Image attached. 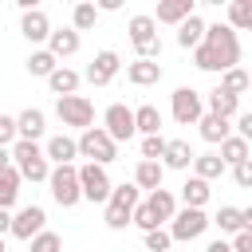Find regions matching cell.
I'll return each mask as SVG.
<instances>
[{"mask_svg":"<svg viewBox=\"0 0 252 252\" xmlns=\"http://www.w3.org/2000/svg\"><path fill=\"white\" fill-rule=\"evenodd\" d=\"M161 63H150V59H134L130 67H126V79L134 83V87H154V83H161Z\"/></svg>","mask_w":252,"mask_h":252,"instance_id":"22","label":"cell"},{"mask_svg":"<svg viewBox=\"0 0 252 252\" xmlns=\"http://www.w3.org/2000/svg\"><path fill=\"white\" fill-rule=\"evenodd\" d=\"M224 173V161L217 158V154H193V177H201V181H217Z\"/></svg>","mask_w":252,"mask_h":252,"instance_id":"31","label":"cell"},{"mask_svg":"<svg viewBox=\"0 0 252 252\" xmlns=\"http://www.w3.org/2000/svg\"><path fill=\"white\" fill-rule=\"evenodd\" d=\"M165 142H169V138H161V134H150V138H142V161H161V154H165Z\"/></svg>","mask_w":252,"mask_h":252,"instance_id":"39","label":"cell"},{"mask_svg":"<svg viewBox=\"0 0 252 252\" xmlns=\"http://www.w3.org/2000/svg\"><path fill=\"white\" fill-rule=\"evenodd\" d=\"M28 252H63V240H59V232H39V236H32L28 240Z\"/></svg>","mask_w":252,"mask_h":252,"instance_id":"38","label":"cell"},{"mask_svg":"<svg viewBox=\"0 0 252 252\" xmlns=\"http://www.w3.org/2000/svg\"><path fill=\"white\" fill-rule=\"evenodd\" d=\"M197 126H201V138L213 142V146H220V142L232 134V122H228V118H217V114H201Z\"/></svg>","mask_w":252,"mask_h":252,"instance_id":"28","label":"cell"},{"mask_svg":"<svg viewBox=\"0 0 252 252\" xmlns=\"http://www.w3.org/2000/svg\"><path fill=\"white\" fill-rule=\"evenodd\" d=\"M232 252H252V228H244V232H232V244H228Z\"/></svg>","mask_w":252,"mask_h":252,"instance_id":"43","label":"cell"},{"mask_svg":"<svg viewBox=\"0 0 252 252\" xmlns=\"http://www.w3.org/2000/svg\"><path fill=\"white\" fill-rule=\"evenodd\" d=\"M75 146H79V158H87L91 165H110L114 158H118V146L106 138V130L102 126H91V130H83L79 138H75Z\"/></svg>","mask_w":252,"mask_h":252,"instance_id":"3","label":"cell"},{"mask_svg":"<svg viewBox=\"0 0 252 252\" xmlns=\"http://www.w3.org/2000/svg\"><path fill=\"white\" fill-rule=\"evenodd\" d=\"M55 114L63 126H75V130H91L94 126V102L87 94H63L55 102Z\"/></svg>","mask_w":252,"mask_h":252,"instance_id":"6","label":"cell"},{"mask_svg":"<svg viewBox=\"0 0 252 252\" xmlns=\"http://www.w3.org/2000/svg\"><path fill=\"white\" fill-rule=\"evenodd\" d=\"M201 43H209V47L220 55L224 71H232V67L240 63V39H236V32H232L228 24H205V39H201Z\"/></svg>","mask_w":252,"mask_h":252,"instance_id":"5","label":"cell"},{"mask_svg":"<svg viewBox=\"0 0 252 252\" xmlns=\"http://www.w3.org/2000/svg\"><path fill=\"white\" fill-rule=\"evenodd\" d=\"M79 43H83V39H79V32H71V28H59V32L51 28V35H47V51H51L55 59L75 55V51H79Z\"/></svg>","mask_w":252,"mask_h":252,"instance_id":"21","label":"cell"},{"mask_svg":"<svg viewBox=\"0 0 252 252\" xmlns=\"http://www.w3.org/2000/svg\"><path fill=\"white\" fill-rule=\"evenodd\" d=\"M189 165H193V150H189V142L169 138V142H165V154H161V169H189Z\"/></svg>","mask_w":252,"mask_h":252,"instance_id":"23","label":"cell"},{"mask_svg":"<svg viewBox=\"0 0 252 252\" xmlns=\"http://www.w3.org/2000/svg\"><path fill=\"white\" fill-rule=\"evenodd\" d=\"M43 130H47V118H43L39 106H28V110L16 114V142H39Z\"/></svg>","mask_w":252,"mask_h":252,"instance_id":"14","label":"cell"},{"mask_svg":"<svg viewBox=\"0 0 252 252\" xmlns=\"http://www.w3.org/2000/svg\"><path fill=\"white\" fill-rule=\"evenodd\" d=\"M94 8H98V12H118V8H122V0H98Z\"/></svg>","mask_w":252,"mask_h":252,"instance_id":"45","label":"cell"},{"mask_svg":"<svg viewBox=\"0 0 252 252\" xmlns=\"http://www.w3.org/2000/svg\"><path fill=\"white\" fill-rule=\"evenodd\" d=\"M4 165H12V161H8V150H0V169H4Z\"/></svg>","mask_w":252,"mask_h":252,"instance_id":"48","label":"cell"},{"mask_svg":"<svg viewBox=\"0 0 252 252\" xmlns=\"http://www.w3.org/2000/svg\"><path fill=\"white\" fill-rule=\"evenodd\" d=\"M142 197H138V189L130 185V181H122V185H110V197H106V213H102V220H106V228H126L130 224V213H134V205H138Z\"/></svg>","mask_w":252,"mask_h":252,"instance_id":"2","label":"cell"},{"mask_svg":"<svg viewBox=\"0 0 252 252\" xmlns=\"http://www.w3.org/2000/svg\"><path fill=\"white\" fill-rule=\"evenodd\" d=\"M94 20H98V8H94L91 0H83V4L71 8V32H91Z\"/></svg>","mask_w":252,"mask_h":252,"instance_id":"35","label":"cell"},{"mask_svg":"<svg viewBox=\"0 0 252 252\" xmlns=\"http://www.w3.org/2000/svg\"><path fill=\"white\" fill-rule=\"evenodd\" d=\"M118 67H122L118 51H110V47H106V51H98V55L91 59V67H87V75H83V79H87L91 87H106V83L118 75Z\"/></svg>","mask_w":252,"mask_h":252,"instance_id":"13","label":"cell"},{"mask_svg":"<svg viewBox=\"0 0 252 252\" xmlns=\"http://www.w3.org/2000/svg\"><path fill=\"white\" fill-rule=\"evenodd\" d=\"M55 67H59V59H55L47 47H39V51H32V55H28V75H35V79H47Z\"/></svg>","mask_w":252,"mask_h":252,"instance_id":"34","label":"cell"},{"mask_svg":"<svg viewBox=\"0 0 252 252\" xmlns=\"http://www.w3.org/2000/svg\"><path fill=\"white\" fill-rule=\"evenodd\" d=\"M146 209L154 213V220H158V224H169V220H173V213H177V197H173L169 189H154V193L146 197Z\"/></svg>","mask_w":252,"mask_h":252,"instance_id":"20","label":"cell"},{"mask_svg":"<svg viewBox=\"0 0 252 252\" xmlns=\"http://www.w3.org/2000/svg\"><path fill=\"white\" fill-rule=\"evenodd\" d=\"M0 252H4V236H0Z\"/></svg>","mask_w":252,"mask_h":252,"instance_id":"49","label":"cell"},{"mask_svg":"<svg viewBox=\"0 0 252 252\" xmlns=\"http://www.w3.org/2000/svg\"><path fill=\"white\" fill-rule=\"evenodd\" d=\"M43 158H47V165H51V161H55V165H75L79 146H75V138H71V134H55V138H47Z\"/></svg>","mask_w":252,"mask_h":252,"instance_id":"16","label":"cell"},{"mask_svg":"<svg viewBox=\"0 0 252 252\" xmlns=\"http://www.w3.org/2000/svg\"><path fill=\"white\" fill-rule=\"evenodd\" d=\"M8 228H12V213H8V209H0V236H4Z\"/></svg>","mask_w":252,"mask_h":252,"instance_id":"46","label":"cell"},{"mask_svg":"<svg viewBox=\"0 0 252 252\" xmlns=\"http://www.w3.org/2000/svg\"><path fill=\"white\" fill-rule=\"evenodd\" d=\"M79 83H83V75H79V71H71V67H63V63L47 75V87H51L59 98H63V94H75V91H79Z\"/></svg>","mask_w":252,"mask_h":252,"instance_id":"27","label":"cell"},{"mask_svg":"<svg viewBox=\"0 0 252 252\" xmlns=\"http://www.w3.org/2000/svg\"><path fill=\"white\" fill-rule=\"evenodd\" d=\"M205 228H209L205 209H177L165 232H169V240H173V244H189V240H197Z\"/></svg>","mask_w":252,"mask_h":252,"instance_id":"9","label":"cell"},{"mask_svg":"<svg viewBox=\"0 0 252 252\" xmlns=\"http://www.w3.org/2000/svg\"><path fill=\"white\" fill-rule=\"evenodd\" d=\"M201 102H205V114H217V118H228V122L240 114V98H236V94H228V91H220V87H217V91H209Z\"/></svg>","mask_w":252,"mask_h":252,"instance_id":"18","label":"cell"},{"mask_svg":"<svg viewBox=\"0 0 252 252\" xmlns=\"http://www.w3.org/2000/svg\"><path fill=\"white\" fill-rule=\"evenodd\" d=\"M189 16H197V0H161L158 4V12L150 16L154 24H181V20H189Z\"/></svg>","mask_w":252,"mask_h":252,"instance_id":"15","label":"cell"},{"mask_svg":"<svg viewBox=\"0 0 252 252\" xmlns=\"http://www.w3.org/2000/svg\"><path fill=\"white\" fill-rule=\"evenodd\" d=\"M126 32H130V43H134V51H138V59H150V63H158V55H161V39H158V24L142 12V16H130V24H126Z\"/></svg>","mask_w":252,"mask_h":252,"instance_id":"4","label":"cell"},{"mask_svg":"<svg viewBox=\"0 0 252 252\" xmlns=\"http://www.w3.org/2000/svg\"><path fill=\"white\" fill-rule=\"evenodd\" d=\"M205 252H232V248H228V244H224V240H213V244H209V248H205Z\"/></svg>","mask_w":252,"mask_h":252,"instance_id":"47","label":"cell"},{"mask_svg":"<svg viewBox=\"0 0 252 252\" xmlns=\"http://www.w3.org/2000/svg\"><path fill=\"white\" fill-rule=\"evenodd\" d=\"M201 39H205V20H201V16H189V20H181V24H177V47L193 51Z\"/></svg>","mask_w":252,"mask_h":252,"instance_id":"29","label":"cell"},{"mask_svg":"<svg viewBox=\"0 0 252 252\" xmlns=\"http://www.w3.org/2000/svg\"><path fill=\"white\" fill-rule=\"evenodd\" d=\"M161 177H165L161 161H138V165H134V181H130V185H134L138 193H142V189H150V193H154V189H161Z\"/></svg>","mask_w":252,"mask_h":252,"instance_id":"24","label":"cell"},{"mask_svg":"<svg viewBox=\"0 0 252 252\" xmlns=\"http://www.w3.org/2000/svg\"><path fill=\"white\" fill-rule=\"evenodd\" d=\"M169 110H173V122L177 126H197V118L205 114V102L193 87H177L169 94Z\"/></svg>","mask_w":252,"mask_h":252,"instance_id":"10","label":"cell"},{"mask_svg":"<svg viewBox=\"0 0 252 252\" xmlns=\"http://www.w3.org/2000/svg\"><path fill=\"white\" fill-rule=\"evenodd\" d=\"M20 185H24V181H20V173H16L12 165H4V169H0V209H12V205H16Z\"/></svg>","mask_w":252,"mask_h":252,"instance_id":"32","label":"cell"},{"mask_svg":"<svg viewBox=\"0 0 252 252\" xmlns=\"http://www.w3.org/2000/svg\"><path fill=\"white\" fill-rule=\"evenodd\" d=\"M134 134H142V138L161 134V110H158L154 102H142V106L134 110Z\"/></svg>","mask_w":252,"mask_h":252,"instance_id":"25","label":"cell"},{"mask_svg":"<svg viewBox=\"0 0 252 252\" xmlns=\"http://www.w3.org/2000/svg\"><path fill=\"white\" fill-rule=\"evenodd\" d=\"M236 138H244V142L252 138V114H248V110L236 114Z\"/></svg>","mask_w":252,"mask_h":252,"instance_id":"44","label":"cell"},{"mask_svg":"<svg viewBox=\"0 0 252 252\" xmlns=\"http://www.w3.org/2000/svg\"><path fill=\"white\" fill-rule=\"evenodd\" d=\"M47 228V213H43V205H24V209H16L12 213V228H8V236H16V240H32V236H39Z\"/></svg>","mask_w":252,"mask_h":252,"instance_id":"12","label":"cell"},{"mask_svg":"<svg viewBox=\"0 0 252 252\" xmlns=\"http://www.w3.org/2000/svg\"><path fill=\"white\" fill-rule=\"evenodd\" d=\"M47 185H51V197H55L59 209H75L83 201L79 197V173H75V165H51Z\"/></svg>","mask_w":252,"mask_h":252,"instance_id":"8","label":"cell"},{"mask_svg":"<svg viewBox=\"0 0 252 252\" xmlns=\"http://www.w3.org/2000/svg\"><path fill=\"white\" fill-rule=\"evenodd\" d=\"M209 197H213L209 181H201V177H185V185H181V205H185V209H205Z\"/></svg>","mask_w":252,"mask_h":252,"instance_id":"26","label":"cell"},{"mask_svg":"<svg viewBox=\"0 0 252 252\" xmlns=\"http://www.w3.org/2000/svg\"><path fill=\"white\" fill-rule=\"evenodd\" d=\"M20 32H24V39H28V43H47V35H51V20H47V12H43V8L24 12Z\"/></svg>","mask_w":252,"mask_h":252,"instance_id":"17","label":"cell"},{"mask_svg":"<svg viewBox=\"0 0 252 252\" xmlns=\"http://www.w3.org/2000/svg\"><path fill=\"white\" fill-rule=\"evenodd\" d=\"M75 173H79V197L91 201V205H106V197H110V177H106V169L83 161V165H75Z\"/></svg>","mask_w":252,"mask_h":252,"instance_id":"7","label":"cell"},{"mask_svg":"<svg viewBox=\"0 0 252 252\" xmlns=\"http://www.w3.org/2000/svg\"><path fill=\"white\" fill-rule=\"evenodd\" d=\"M8 161H12V169L20 173V181H47V173H51L39 142H12Z\"/></svg>","mask_w":252,"mask_h":252,"instance_id":"1","label":"cell"},{"mask_svg":"<svg viewBox=\"0 0 252 252\" xmlns=\"http://www.w3.org/2000/svg\"><path fill=\"white\" fill-rule=\"evenodd\" d=\"M232 181H236L240 189H252V158L240 161V165H232Z\"/></svg>","mask_w":252,"mask_h":252,"instance_id":"42","label":"cell"},{"mask_svg":"<svg viewBox=\"0 0 252 252\" xmlns=\"http://www.w3.org/2000/svg\"><path fill=\"white\" fill-rule=\"evenodd\" d=\"M248 87H252V79H248V71H244V67H232V71H224V75H220V91H228V94H236V98H240Z\"/></svg>","mask_w":252,"mask_h":252,"instance_id":"37","label":"cell"},{"mask_svg":"<svg viewBox=\"0 0 252 252\" xmlns=\"http://www.w3.org/2000/svg\"><path fill=\"white\" fill-rule=\"evenodd\" d=\"M217 158L224 161V169H232V165L248 161V142H244V138H236V134H228V138L220 142V154H217Z\"/></svg>","mask_w":252,"mask_h":252,"instance_id":"30","label":"cell"},{"mask_svg":"<svg viewBox=\"0 0 252 252\" xmlns=\"http://www.w3.org/2000/svg\"><path fill=\"white\" fill-rule=\"evenodd\" d=\"M228 28L232 32L252 28V0H228Z\"/></svg>","mask_w":252,"mask_h":252,"instance_id":"33","label":"cell"},{"mask_svg":"<svg viewBox=\"0 0 252 252\" xmlns=\"http://www.w3.org/2000/svg\"><path fill=\"white\" fill-rule=\"evenodd\" d=\"M209 224H217L220 232H244V228H252V209H236V205H220V213L209 220Z\"/></svg>","mask_w":252,"mask_h":252,"instance_id":"19","label":"cell"},{"mask_svg":"<svg viewBox=\"0 0 252 252\" xmlns=\"http://www.w3.org/2000/svg\"><path fill=\"white\" fill-rule=\"evenodd\" d=\"M142 236H146V248H150V252H169V248H173V240H169L165 228H154V232H142Z\"/></svg>","mask_w":252,"mask_h":252,"instance_id":"40","label":"cell"},{"mask_svg":"<svg viewBox=\"0 0 252 252\" xmlns=\"http://www.w3.org/2000/svg\"><path fill=\"white\" fill-rule=\"evenodd\" d=\"M16 142V118L12 114H0V150H8Z\"/></svg>","mask_w":252,"mask_h":252,"instance_id":"41","label":"cell"},{"mask_svg":"<svg viewBox=\"0 0 252 252\" xmlns=\"http://www.w3.org/2000/svg\"><path fill=\"white\" fill-rule=\"evenodd\" d=\"M102 130H106V138L118 146V142H130L134 138V110L126 106V102H110L106 110H102Z\"/></svg>","mask_w":252,"mask_h":252,"instance_id":"11","label":"cell"},{"mask_svg":"<svg viewBox=\"0 0 252 252\" xmlns=\"http://www.w3.org/2000/svg\"><path fill=\"white\" fill-rule=\"evenodd\" d=\"M193 67H197V71H217V75H224V63H220V55H217L209 43H197V47H193Z\"/></svg>","mask_w":252,"mask_h":252,"instance_id":"36","label":"cell"}]
</instances>
